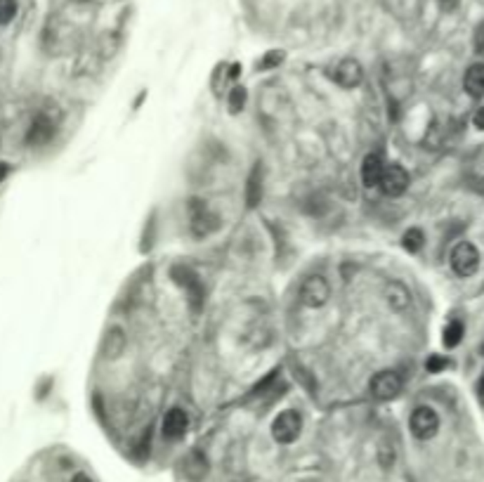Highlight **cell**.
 I'll list each match as a JSON object with an SVG mask.
<instances>
[{"label": "cell", "instance_id": "obj_1", "mask_svg": "<svg viewBox=\"0 0 484 482\" xmlns=\"http://www.w3.org/2000/svg\"><path fill=\"white\" fill-rule=\"evenodd\" d=\"M409 428H411L413 437L418 440H430V437L437 435L439 430V416L432 407H418L413 409L411 418H409Z\"/></svg>", "mask_w": 484, "mask_h": 482}, {"label": "cell", "instance_id": "obj_2", "mask_svg": "<svg viewBox=\"0 0 484 482\" xmlns=\"http://www.w3.org/2000/svg\"><path fill=\"white\" fill-rule=\"evenodd\" d=\"M451 270H454L458 277H473L475 272L480 270V253H477L473 244L461 241V244L451 251Z\"/></svg>", "mask_w": 484, "mask_h": 482}, {"label": "cell", "instance_id": "obj_3", "mask_svg": "<svg viewBox=\"0 0 484 482\" xmlns=\"http://www.w3.org/2000/svg\"><path fill=\"white\" fill-rule=\"evenodd\" d=\"M302 430V418L298 411H281L279 416L274 418V423H272V435H274L277 442L281 444H291L298 440V435H300Z\"/></svg>", "mask_w": 484, "mask_h": 482}, {"label": "cell", "instance_id": "obj_4", "mask_svg": "<svg viewBox=\"0 0 484 482\" xmlns=\"http://www.w3.org/2000/svg\"><path fill=\"white\" fill-rule=\"evenodd\" d=\"M328 295H331V286H328V282L321 275L307 277V279L302 282V286H300V300H302V305H307V307H321V305H326Z\"/></svg>", "mask_w": 484, "mask_h": 482}, {"label": "cell", "instance_id": "obj_5", "mask_svg": "<svg viewBox=\"0 0 484 482\" xmlns=\"http://www.w3.org/2000/svg\"><path fill=\"white\" fill-rule=\"evenodd\" d=\"M378 184H381L388 196H399V194H404L409 187V173L402 168L399 163H390L383 168L381 182Z\"/></svg>", "mask_w": 484, "mask_h": 482}, {"label": "cell", "instance_id": "obj_6", "mask_svg": "<svg viewBox=\"0 0 484 482\" xmlns=\"http://www.w3.org/2000/svg\"><path fill=\"white\" fill-rule=\"evenodd\" d=\"M402 393V379L395 372H381L371 381V395L376 400H393Z\"/></svg>", "mask_w": 484, "mask_h": 482}, {"label": "cell", "instance_id": "obj_7", "mask_svg": "<svg viewBox=\"0 0 484 482\" xmlns=\"http://www.w3.org/2000/svg\"><path fill=\"white\" fill-rule=\"evenodd\" d=\"M173 279H175L179 286L187 289L191 307L198 310V307L203 305V289H201V284H198V277L189 268H175L173 270Z\"/></svg>", "mask_w": 484, "mask_h": 482}, {"label": "cell", "instance_id": "obj_8", "mask_svg": "<svg viewBox=\"0 0 484 482\" xmlns=\"http://www.w3.org/2000/svg\"><path fill=\"white\" fill-rule=\"evenodd\" d=\"M364 78V69L357 59H343L336 66V80L343 88H355V85L362 83Z\"/></svg>", "mask_w": 484, "mask_h": 482}, {"label": "cell", "instance_id": "obj_9", "mask_svg": "<svg viewBox=\"0 0 484 482\" xmlns=\"http://www.w3.org/2000/svg\"><path fill=\"white\" fill-rule=\"evenodd\" d=\"M189 418L182 409H170L163 418V437L168 440H179V437L187 432Z\"/></svg>", "mask_w": 484, "mask_h": 482}, {"label": "cell", "instance_id": "obj_10", "mask_svg": "<svg viewBox=\"0 0 484 482\" xmlns=\"http://www.w3.org/2000/svg\"><path fill=\"white\" fill-rule=\"evenodd\" d=\"M218 227H220V218L215 213H210L206 206L198 208L194 213V218H191V230H194V234H198V237H206V234L215 232Z\"/></svg>", "mask_w": 484, "mask_h": 482}, {"label": "cell", "instance_id": "obj_11", "mask_svg": "<svg viewBox=\"0 0 484 482\" xmlns=\"http://www.w3.org/2000/svg\"><path fill=\"white\" fill-rule=\"evenodd\" d=\"M52 133H54L52 123H50L45 116H38V119H34V123H31V128L27 133V142L34 147H41V145H45V142H50Z\"/></svg>", "mask_w": 484, "mask_h": 482}, {"label": "cell", "instance_id": "obj_12", "mask_svg": "<svg viewBox=\"0 0 484 482\" xmlns=\"http://www.w3.org/2000/svg\"><path fill=\"white\" fill-rule=\"evenodd\" d=\"M383 168H386V163H383L381 154H369V156L364 159V163H362V180H364L366 187H374V184L381 182Z\"/></svg>", "mask_w": 484, "mask_h": 482}, {"label": "cell", "instance_id": "obj_13", "mask_svg": "<svg viewBox=\"0 0 484 482\" xmlns=\"http://www.w3.org/2000/svg\"><path fill=\"white\" fill-rule=\"evenodd\" d=\"M463 88L470 97H482L484 95V64H473L465 71Z\"/></svg>", "mask_w": 484, "mask_h": 482}, {"label": "cell", "instance_id": "obj_14", "mask_svg": "<svg viewBox=\"0 0 484 482\" xmlns=\"http://www.w3.org/2000/svg\"><path fill=\"white\" fill-rule=\"evenodd\" d=\"M182 471L189 480H201L208 471V461L201 452H191L187 454V459L182 461Z\"/></svg>", "mask_w": 484, "mask_h": 482}, {"label": "cell", "instance_id": "obj_15", "mask_svg": "<svg viewBox=\"0 0 484 482\" xmlns=\"http://www.w3.org/2000/svg\"><path fill=\"white\" fill-rule=\"evenodd\" d=\"M260 196H263V175H260V168H253L251 177H248L246 184V203L248 206H258Z\"/></svg>", "mask_w": 484, "mask_h": 482}, {"label": "cell", "instance_id": "obj_16", "mask_svg": "<svg viewBox=\"0 0 484 482\" xmlns=\"http://www.w3.org/2000/svg\"><path fill=\"white\" fill-rule=\"evenodd\" d=\"M388 302L393 310H404L409 302H411V293H409L406 286H402V284H390L388 286Z\"/></svg>", "mask_w": 484, "mask_h": 482}, {"label": "cell", "instance_id": "obj_17", "mask_svg": "<svg viewBox=\"0 0 484 482\" xmlns=\"http://www.w3.org/2000/svg\"><path fill=\"white\" fill-rule=\"evenodd\" d=\"M123 348H126V338H123V333L119 329H111L107 333V341H104V355L114 360V357L121 355Z\"/></svg>", "mask_w": 484, "mask_h": 482}, {"label": "cell", "instance_id": "obj_18", "mask_svg": "<svg viewBox=\"0 0 484 482\" xmlns=\"http://www.w3.org/2000/svg\"><path fill=\"white\" fill-rule=\"evenodd\" d=\"M442 341H444L446 348H456V345L463 341V324H461V321L454 319V321H449V324H446Z\"/></svg>", "mask_w": 484, "mask_h": 482}, {"label": "cell", "instance_id": "obj_19", "mask_svg": "<svg viewBox=\"0 0 484 482\" xmlns=\"http://www.w3.org/2000/svg\"><path fill=\"white\" fill-rule=\"evenodd\" d=\"M423 241H425V237H423V232L420 230H409L406 234H404V239H402V244H404V249L406 251H411V253H416V251H420V246H423Z\"/></svg>", "mask_w": 484, "mask_h": 482}, {"label": "cell", "instance_id": "obj_20", "mask_svg": "<svg viewBox=\"0 0 484 482\" xmlns=\"http://www.w3.org/2000/svg\"><path fill=\"white\" fill-rule=\"evenodd\" d=\"M17 15V0H0V27L10 24Z\"/></svg>", "mask_w": 484, "mask_h": 482}, {"label": "cell", "instance_id": "obj_21", "mask_svg": "<svg viewBox=\"0 0 484 482\" xmlns=\"http://www.w3.org/2000/svg\"><path fill=\"white\" fill-rule=\"evenodd\" d=\"M244 104H246V90L241 88V85H237V88L229 92V109L237 114V111L244 109Z\"/></svg>", "mask_w": 484, "mask_h": 482}, {"label": "cell", "instance_id": "obj_22", "mask_svg": "<svg viewBox=\"0 0 484 482\" xmlns=\"http://www.w3.org/2000/svg\"><path fill=\"white\" fill-rule=\"evenodd\" d=\"M378 459H381V466L383 468H390L395 463V447L390 442H381L378 447Z\"/></svg>", "mask_w": 484, "mask_h": 482}, {"label": "cell", "instance_id": "obj_23", "mask_svg": "<svg viewBox=\"0 0 484 482\" xmlns=\"http://www.w3.org/2000/svg\"><path fill=\"white\" fill-rule=\"evenodd\" d=\"M425 367H427V372H430V374H437V372H442V369L446 367V360H444V357H439V355H432L430 360H427Z\"/></svg>", "mask_w": 484, "mask_h": 482}, {"label": "cell", "instance_id": "obj_24", "mask_svg": "<svg viewBox=\"0 0 484 482\" xmlns=\"http://www.w3.org/2000/svg\"><path fill=\"white\" fill-rule=\"evenodd\" d=\"M473 123H475V128H480V131H484V107H480V109L475 111Z\"/></svg>", "mask_w": 484, "mask_h": 482}, {"label": "cell", "instance_id": "obj_25", "mask_svg": "<svg viewBox=\"0 0 484 482\" xmlns=\"http://www.w3.org/2000/svg\"><path fill=\"white\" fill-rule=\"evenodd\" d=\"M475 48L477 50H484V24L477 29V36H475Z\"/></svg>", "mask_w": 484, "mask_h": 482}, {"label": "cell", "instance_id": "obj_26", "mask_svg": "<svg viewBox=\"0 0 484 482\" xmlns=\"http://www.w3.org/2000/svg\"><path fill=\"white\" fill-rule=\"evenodd\" d=\"M277 61H281V52H272L270 57L265 59L263 66H272V64H277Z\"/></svg>", "mask_w": 484, "mask_h": 482}, {"label": "cell", "instance_id": "obj_27", "mask_svg": "<svg viewBox=\"0 0 484 482\" xmlns=\"http://www.w3.org/2000/svg\"><path fill=\"white\" fill-rule=\"evenodd\" d=\"M439 5H442V10H446V12H451V10H456L458 0H439Z\"/></svg>", "mask_w": 484, "mask_h": 482}, {"label": "cell", "instance_id": "obj_28", "mask_svg": "<svg viewBox=\"0 0 484 482\" xmlns=\"http://www.w3.org/2000/svg\"><path fill=\"white\" fill-rule=\"evenodd\" d=\"M71 482H92V480L88 478V475H83V473H78V475H76V478H73Z\"/></svg>", "mask_w": 484, "mask_h": 482}, {"label": "cell", "instance_id": "obj_29", "mask_svg": "<svg viewBox=\"0 0 484 482\" xmlns=\"http://www.w3.org/2000/svg\"><path fill=\"white\" fill-rule=\"evenodd\" d=\"M477 393H480V395H482V400H484V374H482L480 383H477Z\"/></svg>", "mask_w": 484, "mask_h": 482}, {"label": "cell", "instance_id": "obj_30", "mask_svg": "<svg viewBox=\"0 0 484 482\" xmlns=\"http://www.w3.org/2000/svg\"><path fill=\"white\" fill-rule=\"evenodd\" d=\"M482 352H484V348H482Z\"/></svg>", "mask_w": 484, "mask_h": 482}]
</instances>
